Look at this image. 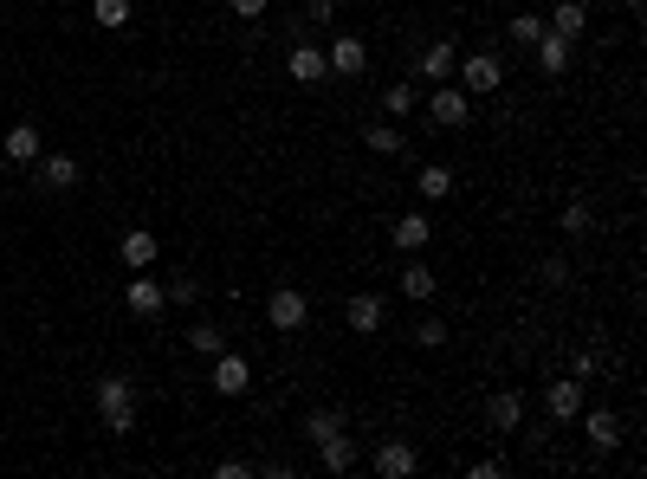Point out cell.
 I'll return each mask as SVG.
<instances>
[{
	"label": "cell",
	"mask_w": 647,
	"mask_h": 479,
	"mask_svg": "<svg viewBox=\"0 0 647 479\" xmlns=\"http://www.w3.org/2000/svg\"><path fill=\"white\" fill-rule=\"evenodd\" d=\"M363 143L376 149V156H402V149H408V136L395 130V123H369V130H363Z\"/></svg>",
	"instance_id": "obj_25"
},
{
	"label": "cell",
	"mask_w": 647,
	"mask_h": 479,
	"mask_svg": "<svg viewBox=\"0 0 647 479\" xmlns=\"http://www.w3.org/2000/svg\"><path fill=\"white\" fill-rule=\"evenodd\" d=\"M589 434V447H602V454H615L622 447V415H609V408H596V415H576Z\"/></svg>",
	"instance_id": "obj_12"
},
{
	"label": "cell",
	"mask_w": 647,
	"mask_h": 479,
	"mask_svg": "<svg viewBox=\"0 0 647 479\" xmlns=\"http://www.w3.org/2000/svg\"><path fill=\"white\" fill-rule=\"evenodd\" d=\"M305 318H311V305H305V292H298V285H279V292L266 298V324H272V331L298 337V331H305Z\"/></svg>",
	"instance_id": "obj_3"
},
{
	"label": "cell",
	"mask_w": 647,
	"mask_h": 479,
	"mask_svg": "<svg viewBox=\"0 0 647 479\" xmlns=\"http://www.w3.org/2000/svg\"><path fill=\"white\" fill-rule=\"evenodd\" d=\"M428 117L440 123V130H460V123L473 117V98H466L460 85H434V98H428Z\"/></svg>",
	"instance_id": "obj_8"
},
{
	"label": "cell",
	"mask_w": 647,
	"mask_h": 479,
	"mask_svg": "<svg viewBox=\"0 0 647 479\" xmlns=\"http://www.w3.org/2000/svg\"><path fill=\"white\" fill-rule=\"evenodd\" d=\"M453 72H460V91H466V98H492V91L505 85V65L492 59V52H466Z\"/></svg>",
	"instance_id": "obj_2"
},
{
	"label": "cell",
	"mask_w": 647,
	"mask_h": 479,
	"mask_svg": "<svg viewBox=\"0 0 647 479\" xmlns=\"http://www.w3.org/2000/svg\"><path fill=\"white\" fill-rule=\"evenodd\" d=\"M0 156L7 162H39V123H13L7 143H0Z\"/></svg>",
	"instance_id": "obj_18"
},
{
	"label": "cell",
	"mask_w": 647,
	"mask_h": 479,
	"mask_svg": "<svg viewBox=\"0 0 647 479\" xmlns=\"http://www.w3.org/2000/svg\"><path fill=\"white\" fill-rule=\"evenodd\" d=\"M382 318H389V298H382V292H356L350 305H343V324H350L356 337H376Z\"/></svg>",
	"instance_id": "obj_6"
},
{
	"label": "cell",
	"mask_w": 647,
	"mask_h": 479,
	"mask_svg": "<svg viewBox=\"0 0 647 479\" xmlns=\"http://www.w3.org/2000/svg\"><path fill=\"white\" fill-rule=\"evenodd\" d=\"M337 428H343V415H337V408H311V415L298 421V441H311V447H318V441H330Z\"/></svg>",
	"instance_id": "obj_22"
},
{
	"label": "cell",
	"mask_w": 647,
	"mask_h": 479,
	"mask_svg": "<svg viewBox=\"0 0 647 479\" xmlns=\"http://www.w3.org/2000/svg\"><path fill=\"white\" fill-rule=\"evenodd\" d=\"M123 305H130L136 311V318H162V311H169V285H162V279H149V272H136V279L130 285H123Z\"/></svg>",
	"instance_id": "obj_4"
},
{
	"label": "cell",
	"mask_w": 647,
	"mask_h": 479,
	"mask_svg": "<svg viewBox=\"0 0 647 479\" xmlns=\"http://www.w3.org/2000/svg\"><path fill=\"white\" fill-rule=\"evenodd\" d=\"M434 292H440V279H434L428 266H421V259H408V266H402V298H415V305H428Z\"/></svg>",
	"instance_id": "obj_20"
},
{
	"label": "cell",
	"mask_w": 647,
	"mask_h": 479,
	"mask_svg": "<svg viewBox=\"0 0 647 479\" xmlns=\"http://www.w3.org/2000/svg\"><path fill=\"white\" fill-rule=\"evenodd\" d=\"M91 20L104 33H117V26H130V0H91Z\"/></svg>",
	"instance_id": "obj_26"
},
{
	"label": "cell",
	"mask_w": 647,
	"mask_h": 479,
	"mask_svg": "<svg viewBox=\"0 0 647 479\" xmlns=\"http://www.w3.org/2000/svg\"><path fill=\"white\" fill-rule=\"evenodd\" d=\"M33 182L52 188V195H65V188H78V162L72 156H39L33 162Z\"/></svg>",
	"instance_id": "obj_11"
},
{
	"label": "cell",
	"mask_w": 647,
	"mask_h": 479,
	"mask_svg": "<svg viewBox=\"0 0 647 479\" xmlns=\"http://www.w3.org/2000/svg\"><path fill=\"white\" fill-rule=\"evenodd\" d=\"M544 415L557 421V428H563V421H576V415H583V382H550V389H544Z\"/></svg>",
	"instance_id": "obj_10"
},
{
	"label": "cell",
	"mask_w": 647,
	"mask_h": 479,
	"mask_svg": "<svg viewBox=\"0 0 647 479\" xmlns=\"http://www.w3.org/2000/svg\"><path fill=\"white\" fill-rule=\"evenodd\" d=\"M292 78H298V85H318V78H330L324 52L318 46H292Z\"/></svg>",
	"instance_id": "obj_23"
},
{
	"label": "cell",
	"mask_w": 647,
	"mask_h": 479,
	"mask_svg": "<svg viewBox=\"0 0 647 479\" xmlns=\"http://www.w3.org/2000/svg\"><path fill=\"white\" fill-rule=\"evenodd\" d=\"M415 467H421L415 441H382V447H376V473H382V479H408Z\"/></svg>",
	"instance_id": "obj_9"
},
{
	"label": "cell",
	"mask_w": 647,
	"mask_h": 479,
	"mask_svg": "<svg viewBox=\"0 0 647 479\" xmlns=\"http://www.w3.org/2000/svg\"><path fill=\"white\" fill-rule=\"evenodd\" d=\"M98 421H104V434H130L136 428V382L130 376H104L98 382Z\"/></svg>",
	"instance_id": "obj_1"
},
{
	"label": "cell",
	"mask_w": 647,
	"mask_h": 479,
	"mask_svg": "<svg viewBox=\"0 0 647 479\" xmlns=\"http://www.w3.org/2000/svg\"><path fill=\"white\" fill-rule=\"evenodd\" d=\"M512 26V39L518 46H538V33H544V13H518V20H505Z\"/></svg>",
	"instance_id": "obj_30"
},
{
	"label": "cell",
	"mask_w": 647,
	"mask_h": 479,
	"mask_svg": "<svg viewBox=\"0 0 647 479\" xmlns=\"http://www.w3.org/2000/svg\"><path fill=\"white\" fill-rule=\"evenodd\" d=\"M622 7H628V13H635V7H641V0H622Z\"/></svg>",
	"instance_id": "obj_36"
},
{
	"label": "cell",
	"mask_w": 647,
	"mask_h": 479,
	"mask_svg": "<svg viewBox=\"0 0 647 479\" xmlns=\"http://www.w3.org/2000/svg\"><path fill=\"white\" fill-rule=\"evenodd\" d=\"M415 85H408V78H395V85L389 91H382V111H389V117H408V111H415Z\"/></svg>",
	"instance_id": "obj_27"
},
{
	"label": "cell",
	"mask_w": 647,
	"mask_h": 479,
	"mask_svg": "<svg viewBox=\"0 0 647 479\" xmlns=\"http://www.w3.org/2000/svg\"><path fill=\"white\" fill-rule=\"evenodd\" d=\"M227 7H233V20H259V13H266L272 0H227Z\"/></svg>",
	"instance_id": "obj_34"
},
{
	"label": "cell",
	"mask_w": 647,
	"mask_h": 479,
	"mask_svg": "<svg viewBox=\"0 0 647 479\" xmlns=\"http://www.w3.org/2000/svg\"><path fill=\"white\" fill-rule=\"evenodd\" d=\"M544 285H570V259H544Z\"/></svg>",
	"instance_id": "obj_35"
},
{
	"label": "cell",
	"mask_w": 647,
	"mask_h": 479,
	"mask_svg": "<svg viewBox=\"0 0 647 479\" xmlns=\"http://www.w3.org/2000/svg\"><path fill=\"white\" fill-rule=\"evenodd\" d=\"M557 227H563V234H570V240H583V234H589V201H563Z\"/></svg>",
	"instance_id": "obj_29"
},
{
	"label": "cell",
	"mask_w": 647,
	"mask_h": 479,
	"mask_svg": "<svg viewBox=\"0 0 647 479\" xmlns=\"http://www.w3.org/2000/svg\"><path fill=\"white\" fill-rule=\"evenodd\" d=\"M246 389H253V369H246V357H240V350H220V357H214V395L240 402Z\"/></svg>",
	"instance_id": "obj_7"
},
{
	"label": "cell",
	"mask_w": 647,
	"mask_h": 479,
	"mask_svg": "<svg viewBox=\"0 0 647 479\" xmlns=\"http://www.w3.org/2000/svg\"><path fill=\"white\" fill-rule=\"evenodd\" d=\"M318 467H324V473H337V479H343V473H356V441H350L343 428L330 434V441H318Z\"/></svg>",
	"instance_id": "obj_13"
},
{
	"label": "cell",
	"mask_w": 647,
	"mask_h": 479,
	"mask_svg": "<svg viewBox=\"0 0 647 479\" xmlns=\"http://www.w3.org/2000/svg\"><path fill=\"white\" fill-rule=\"evenodd\" d=\"M156 253H162V240L149 234V227H130V234H123V266H130V272H149V266H156Z\"/></svg>",
	"instance_id": "obj_14"
},
{
	"label": "cell",
	"mask_w": 647,
	"mask_h": 479,
	"mask_svg": "<svg viewBox=\"0 0 647 479\" xmlns=\"http://www.w3.org/2000/svg\"><path fill=\"white\" fill-rule=\"evenodd\" d=\"M324 65H330L337 78H363V72H369V46H363L356 33H337V39L324 46Z\"/></svg>",
	"instance_id": "obj_5"
},
{
	"label": "cell",
	"mask_w": 647,
	"mask_h": 479,
	"mask_svg": "<svg viewBox=\"0 0 647 479\" xmlns=\"http://www.w3.org/2000/svg\"><path fill=\"white\" fill-rule=\"evenodd\" d=\"M428 234H434V221H428V214H402V221L389 227L395 253H421V246H428Z\"/></svg>",
	"instance_id": "obj_16"
},
{
	"label": "cell",
	"mask_w": 647,
	"mask_h": 479,
	"mask_svg": "<svg viewBox=\"0 0 647 479\" xmlns=\"http://www.w3.org/2000/svg\"><path fill=\"white\" fill-rule=\"evenodd\" d=\"M195 298H201V279H175L169 285V305H195Z\"/></svg>",
	"instance_id": "obj_32"
},
{
	"label": "cell",
	"mask_w": 647,
	"mask_h": 479,
	"mask_svg": "<svg viewBox=\"0 0 647 479\" xmlns=\"http://www.w3.org/2000/svg\"><path fill=\"white\" fill-rule=\"evenodd\" d=\"M550 33H563V39H583L589 33V13H583V0H557V13H550Z\"/></svg>",
	"instance_id": "obj_19"
},
{
	"label": "cell",
	"mask_w": 647,
	"mask_h": 479,
	"mask_svg": "<svg viewBox=\"0 0 647 479\" xmlns=\"http://www.w3.org/2000/svg\"><path fill=\"white\" fill-rule=\"evenodd\" d=\"M415 344L421 350H440V344H447V324H440V318H421L415 324Z\"/></svg>",
	"instance_id": "obj_31"
},
{
	"label": "cell",
	"mask_w": 647,
	"mask_h": 479,
	"mask_svg": "<svg viewBox=\"0 0 647 479\" xmlns=\"http://www.w3.org/2000/svg\"><path fill=\"white\" fill-rule=\"evenodd\" d=\"M486 415H492V428H499V434H512L518 421H525V395H518V389L492 395V408H486Z\"/></svg>",
	"instance_id": "obj_21"
},
{
	"label": "cell",
	"mask_w": 647,
	"mask_h": 479,
	"mask_svg": "<svg viewBox=\"0 0 647 479\" xmlns=\"http://www.w3.org/2000/svg\"><path fill=\"white\" fill-rule=\"evenodd\" d=\"M415 188H421L428 201H447V195H453V169H447V162H428V169L415 175Z\"/></svg>",
	"instance_id": "obj_24"
},
{
	"label": "cell",
	"mask_w": 647,
	"mask_h": 479,
	"mask_svg": "<svg viewBox=\"0 0 647 479\" xmlns=\"http://www.w3.org/2000/svg\"><path fill=\"white\" fill-rule=\"evenodd\" d=\"M453 65H460V59H453V39H434V46L421 52V65H415V72L428 78V85H447V78H453Z\"/></svg>",
	"instance_id": "obj_17"
},
{
	"label": "cell",
	"mask_w": 647,
	"mask_h": 479,
	"mask_svg": "<svg viewBox=\"0 0 647 479\" xmlns=\"http://www.w3.org/2000/svg\"><path fill=\"white\" fill-rule=\"evenodd\" d=\"M570 46H576V39H563V33H550V26H544L531 52H538V65H544L550 78H563V72H570Z\"/></svg>",
	"instance_id": "obj_15"
},
{
	"label": "cell",
	"mask_w": 647,
	"mask_h": 479,
	"mask_svg": "<svg viewBox=\"0 0 647 479\" xmlns=\"http://www.w3.org/2000/svg\"><path fill=\"white\" fill-rule=\"evenodd\" d=\"M305 20L311 26H330V20H337V0H305Z\"/></svg>",
	"instance_id": "obj_33"
},
{
	"label": "cell",
	"mask_w": 647,
	"mask_h": 479,
	"mask_svg": "<svg viewBox=\"0 0 647 479\" xmlns=\"http://www.w3.org/2000/svg\"><path fill=\"white\" fill-rule=\"evenodd\" d=\"M188 350H201V357H220V350H227V331H220V324H195V331H188Z\"/></svg>",
	"instance_id": "obj_28"
}]
</instances>
